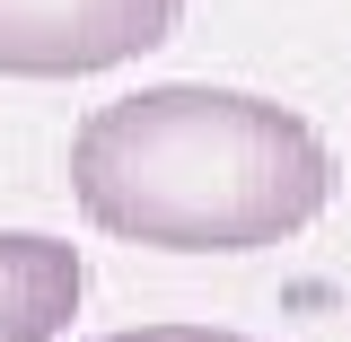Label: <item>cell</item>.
Masks as SVG:
<instances>
[{"label":"cell","mask_w":351,"mask_h":342,"mask_svg":"<svg viewBox=\"0 0 351 342\" xmlns=\"http://www.w3.org/2000/svg\"><path fill=\"white\" fill-rule=\"evenodd\" d=\"M71 193L88 228L123 246L255 255L334 202V149L281 97L167 80L88 106V123L71 132Z\"/></svg>","instance_id":"obj_1"},{"label":"cell","mask_w":351,"mask_h":342,"mask_svg":"<svg viewBox=\"0 0 351 342\" xmlns=\"http://www.w3.org/2000/svg\"><path fill=\"white\" fill-rule=\"evenodd\" d=\"M184 0H0V80H88L158 53Z\"/></svg>","instance_id":"obj_2"},{"label":"cell","mask_w":351,"mask_h":342,"mask_svg":"<svg viewBox=\"0 0 351 342\" xmlns=\"http://www.w3.org/2000/svg\"><path fill=\"white\" fill-rule=\"evenodd\" d=\"M88 299V263L71 237L0 228V342H62Z\"/></svg>","instance_id":"obj_3"},{"label":"cell","mask_w":351,"mask_h":342,"mask_svg":"<svg viewBox=\"0 0 351 342\" xmlns=\"http://www.w3.org/2000/svg\"><path fill=\"white\" fill-rule=\"evenodd\" d=\"M97 342H255V334H228V325H123V334H97Z\"/></svg>","instance_id":"obj_4"}]
</instances>
